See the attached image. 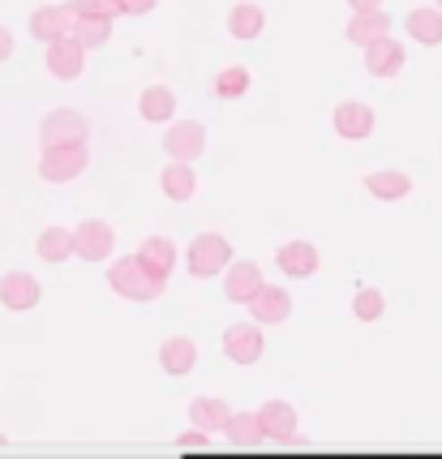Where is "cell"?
Returning <instances> with one entry per match:
<instances>
[{
	"mask_svg": "<svg viewBox=\"0 0 442 459\" xmlns=\"http://www.w3.org/2000/svg\"><path fill=\"white\" fill-rule=\"evenodd\" d=\"M228 30H232V39H258L262 30H266V13H262V4H254V0H241L232 13H228Z\"/></svg>",
	"mask_w": 442,
	"mask_h": 459,
	"instance_id": "484cf974",
	"label": "cell"
},
{
	"mask_svg": "<svg viewBox=\"0 0 442 459\" xmlns=\"http://www.w3.org/2000/svg\"><path fill=\"white\" fill-rule=\"evenodd\" d=\"M275 262H280V271L288 280H309V275H318L322 258H318V245L314 240H288V245H280Z\"/></svg>",
	"mask_w": 442,
	"mask_h": 459,
	"instance_id": "5bb4252c",
	"label": "cell"
},
{
	"mask_svg": "<svg viewBox=\"0 0 442 459\" xmlns=\"http://www.w3.org/2000/svg\"><path fill=\"white\" fill-rule=\"evenodd\" d=\"M138 117L146 125H168V120L177 117V95L168 86H146L138 95Z\"/></svg>",
	"mask_w": 442,
	"mask_h": 459,
	"instance_id": "cb8c5ba5",
	"label": "cell"
},
{
	"mask_svg": "<svg viewBox=\"0 0 442 459\" xmlns=\"http://www.w3.org/2000/svg\"><path fill=\"white\" fill-rule=\"evenodd\" d=\"M69 4L78 9V18H108V22H117L125 13L121 0H69Z\"/></svg>",
	"mask_w": 442,
	"mask_h": 459,
	"instance_id": "4dcf8cb0",
	"label": "cell"
},
{
	"mask_svg": "<svg viewBox=\"0 0 442 459\" xmlns=\"http://www.w3.org/2000/svg\"><path fill=\"white\" fill-rule=\"evenodd\" d=\"M194 365H198V343L189 340V335H172V340L160 343V369L168 378L194 374Z\"/></svg>",
	"mask_w": 442,
	"mask_h": 459,
	"instance_id": "9a60e30c",
	"label": "cell"
},
{
	"mask_svg": "<svg viewBox=\"0 0 442 459\" xmlns=\"http://www.w3.org/2000/svg\"><path fill=\"white\" fill-rule=\"evenodd\" d=\"M35 254L43 262H69L78 254V237H74V228H61V223H52V228H43L39 237H35Z\"/></svg>",
	"mask_w": 442,
	"mask_h": 459,
	"instance_id": "44dd1931",
	"label": "cell"
},
{
	"mask_svg": "<svg viewBox=\"0 0 442 459\" xmlns=\"http://www.w3.org/2000/svg\"><path fill=\"white\" fill-rule=\"evenodd\" d=\"M228 442L237 446V451H258L262 442H266V429H262V417L258 408L254 412H232V420H228Z\"/></svg>",
	"mask_w": 442,
	"mask_h": 459,
	"instance_id": "603a6c76",
	"label": "cell"
},
{
	"mask_svg": "<svg viewBox=\"0 0 442 459\" xmlns=\"http://www.w3.org/2000/svg\"><path fill=\"white\" fill-rule=\"evenodd\" d=\"M74 39L86 43V48H103V43L112 39V22H108V18H78V26H74Z\"/></svg>",
	"mask_w": 442,
	"mask_h": 459,
	"instance_id": "f546056e",
	"label": "cell"
},
{
	"mask_svg": "<svg viewBox=\"0 0 442 459\" xmlns=\"http://www.w3.org/2000/svg\"><path fill=\"white\" fill-rule=\"evenodd\" d=\"M163 151H168V160H185V163L202 160V151H206L202 120H172L168 134H163Z\"/></svg>",
	"mask_w": 442,
	"mask_h": 459,
	"instance_id": "52a82bcc",
	"label": "cell"
},
{
	"mask_svg": "<svg viewBox=\"0 0 442 459\" xmlns=\"http://www.w3.org/2000/svg\"><path fill=\"white\" fill-rule=\"evenodd\" d=\"M258 417H262V429H266L271 442H288L297 434V408L288 400H266L258 408Z\"/></svg>",
	"mask_w": 442,
	"mask_h": 459,
	"instance_id": "ffe728a7",
	"label": "cell"
},
{
	"mask_svg": "<svg viewBox=\"0 0 442 459\" xmlns=\"http://www.w3.org/2000/svg\"><path fill=\"white\" fill-rule=\"evenodd\" d=\"M215 95H220V100H241V95H249V69H245V65H223L220 74H215Z\"/></svg>",
	"mask_w": 442,
	"mask_h": 459,
	"instance_id": "83f0119b",
	"label": "cell"
},
{
	"mask_svg": "<svg viewBox=\"0 0 442 459\" xmlns=\"http://www.w3.org/2000/svg\"><path fill=\"white\" fill-rule=\"evenodd\" d=\"M382 314H386V297H382L378 288H357V292H352V318L378 322Z\"/></svg>",
	"mask_w": 442,
	"mask_h": 459,
	"instance_id": "f1b7e54d",
	"label": "cell"
},
{
	"mask_svg": "<svg viewBox=\"0 0 442 459\" xmlns=\"http://www.w3.org/2000/svg\"><path fill=\"white\" fill-rule=\"evenodd\" d=\"M39 297H43V288L30 271H9V275H0V300H4V309L26 314V309L39 305Z\"/></svg>",
	"mask_w": 442,
	"mask_h": 459,
	"instance_id": "7c38bea8",
	"label": "cell"
},
{
	"mask_svg": "<svg viewBox=\"0 0 442 459\" xmlns=\"http://www.w3.org/2000/svg\"><path fill=\"white\" fill-rule=\"evenodd\" d=\"M74 237H78V258L86 262L112 258V249H117V228L108 220H82L74 228Z\"/></svg>",
	"mask_w": 442,
	"mask_h": 459,
	"instance_id": "9c48e42d",
	"label": "cell"
},
{
	"mask_svg": "<svg viewBox=\"0 0 442 459\" xmlns=\"http://www.w3.org/2000/svg\"><path fill=\"white\" fill-rule=\"evenodd\" d=\"M74 26H78V9L74 4H39L30 13V35L39 43L65 39V35H74Z\"/></svg>",
	"mask_w": 442,
	"mask_h": 459,
	"instance_id": "ba28073f",
	"label": "cell"
},
{
	"mask_svg": "<svg viewBox=\"0 0 442 459\" xmlns=\"http://www.w3.org/2000/svg\"><path fill=\"white\" fill-rule=\"evenodd\" d=\"M228 262H232V240L223 237V232H198V237L189 240L185 266H189L194 280H211L215 271H228Z\"/></svg>",
	"mask_w": 442,
	"mask_h": 459,
	"instance_id": "7a4b0ae2",
	"label": "cell"
},
{
	"mask_svg": "<svg viewBox=\"0 0 442 459\" xmlns=\"http://www.w3.org/2000/svg\"><path fill=\"white\" fill-rule=\"evenodd\" d=\"M348 9H352V13H361V9H382V0H348Z\"/></svg>",
	"mask_w": 442,
	"mask_h": 459,
	"instance_id": "e575fe53",
	"label": "cell"
},
{
	"mask_svg": "<svg viewBox=\"0 0 442 459\" xmlns=\"http://www.w3.org/2000/svg\"><path fill=\"white\" fill-rule=\"evenodd\" d=\"M266 352V335H262V322H232L223 331V357L232 365H258Z\"/></svg>",
	"mask_w": 442,
	"mask_h": 459,
	"instance_id": "5b68a950",
	"label": "cell"
},
{
	"mask_svg": "<svg viewBox=\"0 0 442 459\" xmlns=\"http://www.w3.org/2000/svg\"><path fill=\"white\" fill-rule=\"evenodd\" d=\"M262 266L258 262H249V258H241V262H228V271H223V297L228 300H237V305H249V300L262 292Z\"/></svg>",
	"mask_w": 442,
	"mask_h": 459,
	"instance_id": "30bf717a",
	"label": "cell"
},
{
	"mask_svg": "<svg viewBox=\"0 0 442 459\" xmlns=\"http://www.w3.org/2000/svg\"><path fill=\"white\" fill-rule=\"evenodd\" d=\"M177 451H181V455H211V451H215V442H211V434H206V429H198V425H194L189 434H181V438H177Z\"/></svg>",
	"mask_w": 442,
	"mask_h": 459,
	"instance_id": "1f68e13d",
	"label": "cell"
},
{
	"mask_svg": "<svg viewBox=\"0 0 442 459\" xmlns=\"http://www.w3.org/2000/svg\"><path fill=\"white\" fill-rule=\"evenodd\" d=\"M249 318L262 322V326H280V322L292 318V297L280 283H262V292L249 300Z\"/></svg>",
	"mask_w": 442,
	"mask_h": 459,
	"instance_id": "4fadbf2b",
	"label": "cell"
},
{
	"mask_svg": "<svg viewBox=\"0 0 442 459\" xmlns=\"http://www.w3.org/2000/svg\"><path fill=\"white\" fill-rule=\"evenodd\" d=\"M86 142H74V146H43L39 151V177L48 185H69V180H78L86 172Z\"/></svg>",
	"mask_w": 442,
	"mask_h": 459,
	"instance_id": "3957f363",
	"label": "cell"
},
{
	"mask_svg": "<svg viewBox=\"0 0 442 459\" xmlns=\"http://www.w3.org/2000/svg\"><path fill=\"white\" fill-rule=\"evenodd\" d=\"M0 446H9V438H4V434H0Z\"/></svg>",
	"mask_w": 442,
	"mask_h": 459,
	"instance_id": "d590c367",
	"label": "cell"
},
{
	"mask_svg": "<svg viewBox=\"0 0 442 459\" xmlns=\"http://www.w3.org/2000/svg\"><path fill=\"white\" fill-rule=\"evenodd\" d=\"M160 0H121V9L129 13V18H142V13H151Z\"/></svg>",
	"mask_w": 442,
	"mask_h": 459,
	"instance_id": "d6a6232c",
	"label": "cell"
},
{
	"mask_svg": "<svg viewBox=\"0 0 442 459\" xmlns=\"http://www.w3.org/2000/svg\"><path fill=\"white\" fill-rule=\"evenodd\" d=\"M138 258L146 262V266H151L160 280H168V275L177 271V245H172L168 237H146L138 245Z\"/></svg>",
	"mask_w": 442,
	"mask_h": 459,
	"instance_id": "4316f807",
	"label": "cell"
},
{
	"mask_svg": "<svg viewBox=\"0 0 442 459\" xmlns=\"http://www.w3.org/2000/svg\"><path fill=\"white\" fill-rule=\"evenodd\" d=\"M403 30L412 35V39L421 43V48H438L442 43V9H412L408 18H403Z\"/></svg>",
	"mask_w": 442,
	"mask_h": 459,
	"instance_id": "d4e9b609",
	"label": "cell"
},
{
	"mask_svg": "<svg viewBox=\"0 0 442 459\" xmlns=\"http://www.w3.org/2000/svg\"><path fill=\"white\" fill-rule=\"evenodd\" d=\"M91 134V120L74 112V108H52L48 117L39 120V151L43 146H74V142H86Z\"/></svg>",
	"mask_w": 442,
	"mask_h": 459,
	"instance_id": "277c9868",
	"label": "cell"
},
{
	"mask_svg": "<svg viewBox=\"0 0 442 459\" xmlns=\"http://www.w3.org/2000/svg\"><path fill=\"white\" fill-rule=\"evenodd\" d=\"M434 4H438V9H442V0H434Z\"/></svg>",
	"mask_w": 442,
	"mask_h": 459,
	"instance_id": "8d00e7d4",
	"label": "cell"
},
{
	"mask_svg": "<svg viewBox=\"0 0 442 459\" xmlns=\"http://www.w3.org/2000/svg\"><path fill=\"white\" fill-rule=\"evenodd\" d=\"M86 43H78L74 35H65V39H52L48 43V56H43V65H48V74L56 82H78L82 69H86Z\"/></svg>",
	"mask_w": 442,
	"mask_h": 459,
	"instance_id": "8992f818",
	"label": "cell"
},
{
	"mask_svg": "<svg viewBox=\"0 0 442 459\" xmlns=\"http://www.w3.org/2000/svg\"><path fill=\"white\" fill-rule=\"evenodd\" d=\"M189 420L206 429V434H223L228 429V420H232V403L220 400V395H194L189 403Z\"/></svg>",
	"mask_w": 442,
	"mask_h": 459,
	"instance_id": "ac0fdd59",
	"label": "cell"
},
{
	"mask_svg": "<svg viewBox=\"0 0 442 459\" xmlns=\"http://www.w3.org/2000/svg\"><path fill=\"white\" fill-rule=\"evenodd\" d=\"M160 189L168 202H189L194 189H198V177H194V168L185 160H168V168L160 172Z\"/></svg>",
	"mask_w": 442,
	"mask_h": 459,
	"instance_id": "7402d4cb",
	"label": "cell"
},
{
	"mask_svg": "<svg viewBox=\"0 0 442 459\" xmlns=\"http://www.w3.org/2000/svg\"><path fill=\"white\" fill-rule=\"evenodd\" d=\"M403 60H408L403 56V43L391 39V35L365 48V69H369V78H400Z\"/></svg>",
	"mask_w": 442,
	"mask_h": 459,
	"instance_id": "2e32d148",
	"label": "cell"
},
{
	"mask_svg": "<svg viewBox=\"0 0 442 459\" xmlns=\"http://www.w3.org/2000/svg\"><path fill=\"white\" fill-rule=\"evenodd\" d=\"M391 35V18H386V9H361V13H352L348 18V39L357 43V48H369V43H378Z\"/></svg>",
	"mask_w": 442,
	"mask_h": 459,
	"instance_id": "d6986e66",
	"label": "cell"
},
{
	"mask_svg": "<svg viewBox=\"0 0 442 459\" xmlns=\"http://www.w3.org/2000/svg\"><path fill=\"white\" fill-rule=\"evenodd\" d=\"M13 56V35H9V26H0V65Z\"/></svg>",
	"mask_w": 442,
	"mask_h": 459,
	"instance_id": "836d02e7",
	"label": "cell"
},
{
	"mask_svg": "<svg viewBox=\"0 0 442 459\" xmlns=\"http://www.w3.org/2000/svg\"><path fill=\"white\" fill-rule=\"evenodd\" d=\"M108 288L125 300H138V305H151V300L163 297V288L168 280H160L138 254H129V258H117L112 262V271H108Z\"/></svg>",
	"mask_w": 442,
	"mask_h": 459,
	"instance_id": "6da1fadb",
	"label": "cell"
},
{
	"mask_svg": "<svg viewBox=\"0 0 442 459\" xmlns=\"http://www.w3.org/2000/svg\"><path fill=\"white\" fill-rule=\"evenodd\" d=\"M365 194L378 202H403L412 194V177L400 172V168H378V172L365 177Z\"/></svg>",
	"mask_w": 442,
	"mask_h": 459,
	"instance_id": "e0dca14e",
	"label": "cell"
},
{
	"mask_svg": "<svg viewBox=\"0 0 442 459\" xmlns=\"http://www.w3.org/2000/svg\"><path fill=\"white\" fill-rule=\"evenodd\" d=\"M331 125L343 142H365L374 134V108L361 100H343L335 112H331Z\"/></svg>",
	"mask_w": 442,
	"mask_h": 459,
	"instance_id": "8fae6325",
	"label": "cell"
}]
</instances>
